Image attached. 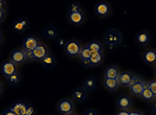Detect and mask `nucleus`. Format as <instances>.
Segmentation results:
<instances>
[{
  "instance_id": "obj_24",
  "label": "nucleus",
  "mask_w": 156,
  "mask_h": 115,
  "mask_svg": "<svg viewBox=\"0 0 156 115\" xmlns=\"http://www.w3.org/2000/svg\"><path fill=\"white\" fill-rule=\"evenodd\" d=\"M7 80L11 85H18L21 82V76L18 73H16V74H12L9 77H8Z\"/></svg>"
},
{
  "instance_id": "obj_46",
  "label": "nucleus",
  "mask_w": 156,
  "mask_h": 115,
  "mask_svg": "<svg viewBox=\"0 0 156 115\" xmlns=\"http://www.w3.org/2000/svg\"><path fill=\"white\" fill-rule=\"evenodd\" d=\"M67 115H76V114H74V113H69V114H67Z\"/></svg>"
},
{
  "instance_id": "obj_32",
  "label": "nucleus",
  "mask_w": 156,
  "mask_h": 115,
  "mask_svg": "<svg viewBox=\"0 0 156 115\" xmlns=\"http://www.w3.org/2000/svg\"><path fill=\"white\" fill-rule=\"evenodd\" d=\"M145 81L142 79V78H140V77H135L134 76L133 79H132V81H131V84H135V83H144Z\"/></svg>"
},
{
  "instance_id": "obj_9",
  "label": "nucleus",
  "mask_w": 156,
  "mask_h": 115,
  "mask_svg": "<svg viewBox=\"0 0 156 115\" xmlns=\"http://www.w3.org/2000/svg\"><path fill=\"white\" fill-rule=\"evenodd\" d=\"M28 26V20L26 19H19L17 21H14V23L12 24V29L13 31L16 32H23Z\"/></svg>"
},
{
  "instance_id": "obj_1",
  "label": "nucleus",
  "mask_w": 156,
  "mask_h": 115,
  "mask_svg": "<svg viewBox=\"0 0 156 115\" xmlns=\"http://www.w3.org/2000/svg\"><path fill=\"white\" fill-rule=\"evenodd\" d=\"M105 41L109 45H117L121 42V34L118 30L111 29L106 33L105 36Z\"/></svg>"
},
{
  "instance_id": "obj_6",
  "label": "nucleus",
  "mask_w": 156,
  "mask_h": 115,
  "mask_svg": "<svg viewBox=\"0 0 156 115\" xmlns=\"http://www.w3.org/2000/svg\"><path fill=\"white\" fill-rule=\"evenodd\" d=\"M94 10L97 15L104 17L110 13V6L105 2H100L95 5Z\"/></svg>"
},
{
  "instance_id": "obj_45",
  "label": "nucleus",
  "mask_w": 156,
  "mask_h": 115,
  "mask_svg": "<svg viewBox=\"0 0 156 115\" xmlns=\"http://www.w3.org/2000/svg\"><path fill=\"white\" fill-rule=\"evenodd\" d=\"M154 75L156 76V67H155V68H154Z\"/></svg>"
},
{
  "instance_id": "obj_34",
  "label": "nucleus",
  "mask_w": 156,
  "mask_h": 115,
  "mask_svg": "<svg viewBox=\"0 0 156 115\" xmlns=\"http://www.w3.org/2000/svg\"><path fill=\"white\" fill-rule=\"evenodd\" d=\"M82 64L84 66V67H91L92 64H91V61L89 59H82Z\"/></svg>"
},
{
  "instance_id": "obj_8",
  "label": "nucleus",
  "mask_w": 156,
  "mask_h": 115,
  "mask_svg": "<svg viewBox=\"0 0 156 115\" xmlns=\"http://www.w3.org/2000/svg\"><path fill=\"white\" fill-rule=\"evenodd\" d=\"M28 108V105L25 102H16L9 107V110H11L16 115H25L26 110Z\"/></svg>"
},
{
  "instance_id": "obj_26",
  "label": "nucleus",
  "mask_w": 156,
  "mask_h": 115,
  "mask_svg": "<svg viewBox=\"0 0 156 115\" xmlns=\"http://www.w3.org/2000/svg\"><path fill=\"white\" fill-rule=\"evenodd\" d=\"M97 83L96 80L94 78H87L85 81H84V86L87 90H93L96 87Z\"/></svg>"
},
{
  "instance_id": "obj_41",
  "label": "nucleus",
  "mask_w": 156,
  "mask_h": 115,
  "mask_svg": "<svg viewBox=\"0 0 156 115\" xmlns=\"http://www.w3.org/2000/svg\"><path fill=\"white\" fill-rule=\"evenodd\" d=\"M152 108H153V111L154 112V113H156V101L155 102H154V104H153V106H152Z\"/></svg>"
},
{
  "instance_id": "obj_38",
  "label": "nucleus",
  "mask_w": 156,
  "mask_h": 115,
  "mask_svg": "<svg viewBox=\"0 0 156 115\" xmlns=\"http://www.w3.org/2000/svg\"><path fill=\"white\" fill-rule=\"evenodd\" d=\"M2 115H16V114H15V113H13V112H12V111L9 110V109H8V110L5 111V113H3Z\"/></svg>"
},
{
  "instance_id": "obj_3",
  "label": "nucleus",
  "mask_w": 156,
  "mask_h": 115,
  "mask_svg": "<svg viewBox=\"0 0 156 115\" xmlns=\"http://www.w3.org/2000/svg\"><path fill=\"white\" fill-rule=\"evenodd\" d=\"M58 109L59 111L61 113H63L64 115L69 114L72 113V111L74 109V105L71 101L68 100V99H64L62 100L58 103Z\"/></svg>"
},
{
  "instance_id": "obj_16",
  "label": "nucleus",
  "mask_w": 156,
  "mask_h": 115,
  "mask_svg": "<svg viewBox=\"0 0 156 115\" xmlns=\"http://www.w3.org/2000/svg\"><path fill=\"white\" fill-rule=\"evenodd\" d=\"M73 97L78 101H84L87 97V93L85 90V88L80 87L76 89L73 92Z\"/></svg>"
},
{
  "instance_id": "obj_10",
  "label": "nucleus",
  "mask_w": 156,
  "mask_h": 115,
  "mask_svg": "<svg viewBox=\"0 0 156 115\" xmlns=\"http://www.w3.org/2000/svg\"><path fill=\"white\" fill-rule=\"evenodd\" d=\"M33 52H34V60L42 61L46 55H48V49L46 48V46L40 44L33 51Z\"/></svg>"
},
{
  "instance_id": "obj_17",
  "label": "nucleus",
  "mask_w": 156,
  "mask_h": 115,
  "mask_svg": "<svg viewBox=\"0 0 156 115\" xmlns=\"http://www.w3.org/2000/svg\"><path fill=\"white\" fill-rule=\"evenodd\" d=\"M129 90H130V92L133 94L134 96H141L143 90H144L143 83L131 84L129 85Z\"/></svg>"
},
{
  "instance_id": "obj_30",
  "label": "nucleus",
  "mask_w": 156,
  "mask_h": 115,
  "mask_svg": "<svg viewBox=\"0 0 156 115\" xmlns=\"http://www.w3.org/2000/svg\"><path fill=\"white\" fill-rule=\"evenodd\" d=\"M149 89L153 92V94L156 96V80H153L151 82H149Z\"/></svg>"
},
{
  "instance_id": "obj_2",
  "label": "nucleus",
  "mask_w": 156,
  "mask_h": 115,
  "mask_svg": "<svg viewBox=\"0 0 156 115\" xmlns=\"http://www.w3.org/2000/svg\"><path fill=\"white\" fill-rule=\"evenodd\" d=\"M64 48H65L66 53L69 56H72V57L80 55V53L82 51V47L80 45V44L78 42L75 41V40L68 42Z\"/></svg>"
},
{
  "instance_id": "obj_25",
  "label": "nucleus",
  "mask_w": 156,
  "mask_h": 115,
  "mask_svg": "<svg viewBox=\"0 0 156 115\" xmlns=\"http://www.w3.org/2000/svg\"><path fill=\"white\" fill-rule=\"evenodd\" d=\"M141 97L143 100L145 101H152L154 97V95L153 94V92L150 90V89H144L142 91Z\"/></svg>"
},
{
  "instance_id": "obj_15",
  "label": "nucleus",
  "mask_w": 156,
  "mask_h": 115,
  "mask_svg": "<svg viewBox=\"0 0 156 115\" xmlns=\"http://www.w3.org/2000/svg\"><path fill=\"white\" fill-rule=\"evenodd\" d=\"M105 76L106 78H111V79H117L119 76V71L117 67L115 66H110L106 69L105 71Z\"/></svg>"
},
{
  "instance_id": "obj_33",
  "label": "nucleus",
  "mask_w": 156,
  "mask_h": 115,
  "mask_svg": "<svg viewBox=\"0 0 156 115\" xmlns=\"http://www.w3.org/2000/svg\"><path fill=\"white\" fill-rule=\"evenodd\" d=\"M34 113V108L32 106H28L25 115H33Z\"/></svg>"
},
{
  "instance_id": "obj_5",
  "label": "nucleus",
  "mask_w": 156,
  "mask_h": 115,
  "mask_svg": "<svg viewBox=\"0 0 156 115\" xmlns=\"http://www.w3.org/2000/svg\"><path fill=\"white\" fill-rule=\"evenodd\" d=\"M39 45L40 44H39L38 39L34 36H28L23 39V49L24 50L34 51Z\"/></svg>"
},
{
  "instance_id": "obj_27",
  "label": "nucleus",
  "mask_w": 156,
  "mask_h": 115,
  "mask_svg": "<svg viewBox=\"0 0 156 115\" xmlns=\"http://www.w3.org/2000/svg\"><path fill=\"white\" fill-rule=\"evenodd\" d=\"M91 51L87 49V47H84L83 49H82L81 53H80V56L82 57V59H89L91 57Z\"/></svg>"
},
{
  "instance_id": "obj_12",
  "label": "nucleus",
  "mask_w": 156,
  "mask_h": 115,
  "mask_svg": "<svg viewBox=\"0 0 156 115\" xmlns=\"http://www.w3.org/2000/svg\"><path fill=\"white\" fill-rule=\"evenodd\" d=\"M10 61L16 65L23 63L26 61L23 51L16 50V51H13L10 55Z\"/></svg>"
},
{
  "instance_id": "obj_22",
  "label": "nucleus",
  "mask_w": 156,
  "mask_h": 115,
  "mask_svg": "<svg viewBox=\"0 0 156 115\" xmlns=\"http://www.w3.org/2000/svg\"><path fill=\"white\" fill-rule=\"evenodd\" d=\"M89 60L91 61V64L92 66H97V65L101 64L103 61V55L102 53H94L91 55V57L89 58Z\"/></svg>"
},
{
  "instance_id": "obj_13",
  "label": "nucleus",
  "mask_w": 156,
  "mask_h": 115,
  "mask_svg": "<svg viewBox=\"0 0 156 115\" xmlns=\"http://www.w3.org/2000/svg\"><path fill=\"white\" fill-rule=\"evenodd\" d=\"M117 105L122 110H127L131 106V100L128 96H121L117 101Z\"/></svg>"
},
{
  "instance_id": "obj_20",
  "label": "nucleus",
  "mask_w": 156,
  "mask_h": 115,
  "mask_svg": "<svg viewBox=\"0 0 156 115\" xmlns=\"http://www.w3.org/2000/svg\"><path fill=\"white\" fill-rule=\"evenodd\" d=\"M42 65H43V67H45V68H51V67H52L56 63V60L55 58L53 57V55H47L41 61Z\"/></svg>"
},
{
  "instance_id": "obj_37",
  "label": "nucleus",
  "mask_w": 156,
  "mask_h": 115,
  "mask_svg": "<svg viewBox=\"0 0 156 115\" xmlns=\"http://www.w3.org/2000/svg\"><path fill=\"white\" fill-rule=\"evenodd\" d=\"M4 17H5V11L3 9H0V21H3Z\"/></svg>"
},
{
  "instance_id": "obj_18",
  "label": "nucleus",
  "mask_w": 156,
  "mask_h": 115,
  "mask_svg": "<svg viewBox=\"0 0 156 115\" xmlns=\"http://www.w3.org/2000/svg\"><path fill=\"white\" fill-rule=\"evenodd\" d=\"M136 42H137L139 44H142V45H144V44H147V43L149 42V34L146 32H141L138 33L136 37Z\"/></svg>"
},
{
  "instance_id": "obj_11",
  "label": "nucleus",
  "mask_w": 156,
  "mask_h": 115,
  "mask_svg": "<svg viewBox=\"0 0 156 115\" xmlns=\"http://www.w3.org/2000/svg\"><path fill=\"white\" fill-rule=\"evenodd\" d=\"M68 19H69V22L71 24L78 26V25H81L83 22L84 15H83V12H81V11L74 12V13L69 12V15H68Z\"/></svg>"
},
{
  "instance_id": "obj_36",
  "label": "nucleus",
  "mask_w": 156,
  "mask_h": 115,
  "mask_svg": "<svg viewBox=\"0 0 156 115\" xmlns=\"http://www.w3.org/2000/svg\"><path fill=\"white\" fill-rule=\"evenodd\" d=\"M115 115H129V113H128L126 110H123L117 113Z\"/></svg>"
},
{
  "instance_id": "obj_35",
  "label": "nucleus",
  "mask_w": 156,
  "mask_h": 115,
  "mask_svg": "<svg viewBox=\"0 0 156 115\" xmlns=\"http://www.w3.org/2000/svg\"><path fill=\"white\" fill-rule=\"evenodd\" d=\"M84 115H97L96 114V112L94 110V109H89V110H87L86 113H85V114Z\"/></svg>"
},
{
  "instance_id": "obj_4",
  "label": "nucleus",
  "mask_w": 156,
  "mask_h": 115,
  "mask_svg": "<svg viewBox=\"0 0 156 115\" xmlns=\"http://www.w3.org/2000/svg\"><path fill=\"white\" fill-rule=\"evenodd\" d=\"M1 72L5 76L8 78L10 75L17 73L16 72V65L14 64L11 61H5L1 66Z\"/></svg>"
},
{
  "instance_id": "obj_23",
  "label": "nucleus",
  "mask_w": 156,
  "mask_h": 115,
  "mask_svg": "<svg viewBox=\"0 0 156 115\" xmlns=\"http://www.w3.org/2000/svg\"><path fill=\"white\" fill-rule=\"evenodd\" d=\"M44 34L48 38H54L55 37H57L58 32H57L55 28H53V27H47L44 30Z\"/></svg>"
},
{
  "instance_id": "obj_42",
  "label": "nucleus",
  "mask_w": 156,
  "mask_h": 115,
  "mask_svg": "<svg viewBox=\"0 0 156 115\" xmlns=\"http://www.w3.org/2000/svg\"><path fill=\"white\" fill-rule=\"evenodd\" d=\"M4 6H5V1L0 0V9H3Z\"/></svg>"
},
{
  "instance_id": "obj_44",
  "label": "nucleus",
  "mask_w": 156,
  "mask_h": 115,
  "mask_svg": "<svg viewBox=\"0 0 156 115\" xmlns=\"http://www.w3.org/2000/svg\"><path fill=\"white\" fill-rule=\"evenodd\" d=\"M2 90H3V87H2V84H1V83H0V93H1V91H2Z\"/></svg>"
},
{
  "instance_id": "obj_21",
  "label": "nucleus",
  "mask_w": 156,
  "mask_h": 115,
  "mask_svg": "<svg viewBox=\"0 0 156 115\" xmlns=\"http://www.w3.org/2000/svg\"><path fill=\"white\" fill-rule=\"evenodd\" d=\"M87 47V49L91 51L92 54H94V53H100V52H101V50H102V46H101V44L99 42L97 41L90 42Z\"/></svg>"
},
{
  "instance_id": "obj_31",
  "label": "nucleus",
  "mask_w": 156,
  "mask_h": 115,
  "mask_svg": "<svg viewBox=\"0 0 156 115\" xmlns=\"http://www.w3.org/2000/svg\"><path fill=\"white\" fill-rule=\"evenodd\" d=\"M57 44H58V45L59 46V47H65L66 45V40L63 38H59L58 39V41H57Z\"/></svg>"
},
{
  "instance_id": "obj_29",
  "label": "nucleus",
  "mask_w": 156,
  "mask_h": 115,
  "mask_svg": "<svg viewBox=\"0 0 156 115\" xmlns=\"http://www.w3.org/2000/svg\"><path fill=\"white\" fill-rule=\"evenodd\" d=\"M78 11H81L78 4H76V3H71L69 5V12L74 13V12H78Z\"/></svg>"
},
{
  "instance_id": "obj_19",
  "label": "nucleus",
  "mask_w": 156,
  "mask_h": 115,
  "mask_svg": "<svg viewBox=\"0 0 156 115\" xmlns=\"http://www.w3.org/2000/svg\"><path fill=\"white\" fill-rule=\"evenodd\" d=\"M119 81L118 79H111V78H106L104 81L105 87L109 90H115L119 87Z\"/></svg>"
},
{
  "instance_id": "obj_43",
  "label": "nucleus",
  "mask_w": 156,
  "mask_h": 115,
  "mask_svg": "<svg viewBox=\"0 0 156 115\" xmlns=\"http://www.w3.org/2000/svg\"><path fill=\"white\" fill-rule=\"evenodd\" d=\"M2 40H3V36H2V34H1V32H0V44H1Z\"/></svg>"
},
{
  "instance_id": "obj_28",
  "label": "nucleus",
  "mask_w": 156,
  "mask_h": 115,
  "mask_svg": "<svg viewBox=\"0 0 156 115\" xmlns=\"http://www.w3.org/2000/svg\"><path fill=\"white\" fill-rule=\"evenodd\" d=\"M24 55H25V59L27 61H33L34 60V52L33 51H28V50H24Z\"/></svg>"
},
{
  "instance_id": "obj_7",
  "label": "nucleus",
  "mask_w": 156,
  "mask_h": 115,
  "mask_svg": "<svg viewBox=\"0 0 156 115\" xmlns=\"http://www.w3.org/2000/svg\"><path fill=\"white\" fill-rule=\"evenodd\" d=\"M134 76L133 74L129 73V72H123L119 74V76L118 77V81H119V84L123 85V86H129L130 84H131V81L133 79Z\"/></svg>"
},
{
  "instance_id": "obj_40",
  "label": "nucleus",
  "mask_w": 156,
  "mask_h": 115,
  "mask_svg": "<svg viewBox=\"0 0 156 115\" xmlns=\"http://www.w3.org/2000/svg\"><path fill=\"white\" fill-rule=\"evenodd\" d=\"M143 88L144 89H149V82H144L143 83Z\"/></svg>"
},
{
  "instance_id": "obj_14",
  "label": "nucleus",
  "mask_w": 156,
  "mask_h": 115,
  "mask_svg": "<svg viewBox=\"0 0 156 115\" xmlns=\"http://www.w3.org/2000/svg\"><path fill=\"white\" fill-rule=\"evenodd\" d=\"M143 61L147 64L153 65L156 63V51L153 50L147 51L143 54Z\"/></svg>"
},
{
  "instance_id": "obj_39",
  "label": "nucleus",
  "mask_w": 156,
  "mask_h": 115,
  "mask_svg": "<svg viewBox=\"0 0 156 115\" xmlns=\"http://www.w3.org/2000/svg\"><path fill=\"white\" fill-rule=\"evenodd\" d=\"M129 115H143L141 112H131L129 113Z\"/></svg>"
}]
</instances>
